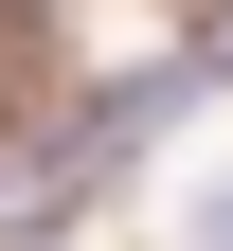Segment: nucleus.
Returning a JSON list of instances; mask_svg holds the SVG:
<instances>
[{"label": "nucleus", "mask_w": 233, "mask_h": 251, "mask_svg": "<svg viewBox=\"0 0 233 251\" xmlns=\"http://www.w3.org/2000/svg\"><path fill=\"white\" fill-rule=\"evenodd\" d=\"M180 251H233V179H197V198H180Z\"/></svg>", "instance_id": "nucleus-1"}]
</instances>
